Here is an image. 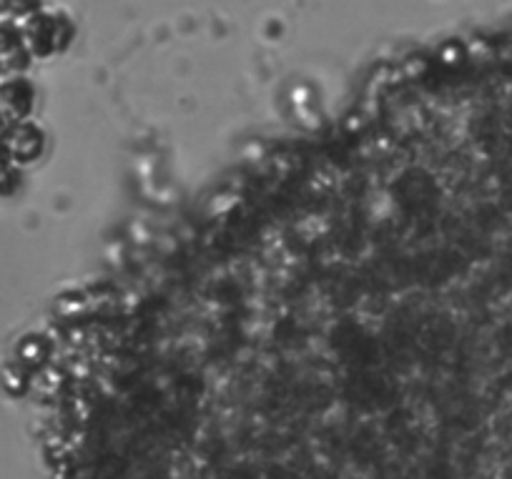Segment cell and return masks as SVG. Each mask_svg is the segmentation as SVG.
Instances as JSON below:
<instances>
[{
    "instance_id": "cell-4",
    "label": "cell",
    "mask_w": 512,
    "mask_h": 479,
    "mask_svg": "<svg viewBox=\"0 0 512 479\" xmlns=\"http://www.w3.org/2000/svg\"><path fill=\"white\" fill-rule=\"evenodd\" d=\"M41 11V0H0V18H33Z\"/></svg>"
},
{
    "instance_id": "cell-2",
    "label": "cell",
    "mask_w": 512,
    "mask_h": 479,
    "mask_svg": "<svg viewBox=\"0 0 512 479\" xmlns=\"http://www.w3.org/2000/svg\"><path fill=\"white\" fill-rule=\"evenodd\" d=\"M33 88L26 78H8L0 83V108L8 116H23L31 108Z\"/></svg>"
},
{
    "instance_id": "cell-3",
    "label": "cell",
    "mask_w": 512,
    "mask_h": 479,
    "mask_svg": "<svg viewBox=\"0 0 512 479\" xmlns=\"http://www.w3.org/2000/svg\"><path fill=\"white\" fill-rule=\"evenodd\" d=\"M26 38H23V28L18 23L0 18V58L11 56V53L21 51Z\"/></svg>"
},
{
    "instance_id": "cell-1",
    "label": "cell",
    "mask_w": 512,
    "mask_h": 479,
    "mask_svg": "<svg viewBox=\"0 0 512 479\" xmlns=\"http://www.w3.org/2000/svg\"><path fill=\"white\" fill-rule=\"evenodd\" d=\"M63 18L46 16V13H36L33 18H28L26 26H23V38H26V46L31 48V53L36 56H48V53L58 51L63 41Z\"/></svg>"
}]
</instances>
